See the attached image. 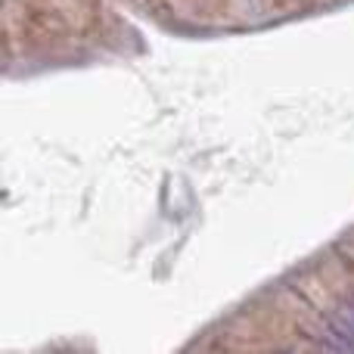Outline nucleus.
<instances>
[{
  "mask_svg": "<svg viewBox=\"0 0 354 354\" xmlns=\"http://www.w3.org/2000/svg\"><path fill=\"white\" fill-rule=\"evenodd\" d=\"M351 305H354V295H351Z\"/></svg>",
  "mask_w": 354,
  "mask_h": 354,
  "instance_id": "nucleus-1",
  "label": "nucleus"
}]
</instances>
